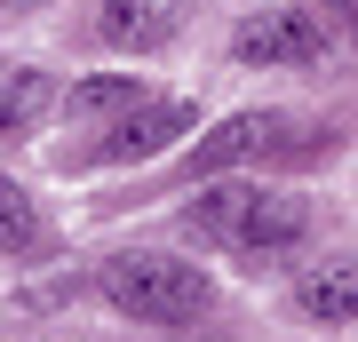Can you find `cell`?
Here are the masks:
<instances>
[{"mask_svg":"<svg viewBox=\"0 0 358 342\" xmlns=\"http://www.w3.org/2000/svg\"><path fill=\"white\" fill-rule=\"evenodd\" d=\"M96 287L120 318H143V327H183L207 311V271L176 263V255H112L96 271Z\"/></svg>","mask_w":358,"mask_h":342,"instance_id":"obj_1","label":"cell"},{"mask_svg":"<svg viewBox=\"0 0 358 342\" xmlns=\"http://www.w3.org/2000/svg\"><path fill=\"white\" fill-rule=\"evenodd\" d=\"M199 231V239H223V247H239V255H279L303 239V199H287V191H255V183H215V191H199V207L183 215Z\"/></svg>","mask_w":358,"mask_h":342,"instance_id":"obj_2","label":"cell"},{"mask_svg":"<svg viewBox=\"0 0 358 342\" xmlns=\"http://www.w3.org/2000/svg\"><path fill=\"white\" fill-rule=\"evenodd\" d=\"M231 56L239 64H319L327 56V24L310 8H271V16L231 32Z\"/></svg>","mask_w":358,"mask_h":342,"instance_id":"obj_3","label":"cell"},{"mask_svg":"<svg viewBox=\"0 0 358 342\" xmlns=\"http://www.w3.org/2000/svg\"><path fill=\"white\" fill-rule=\"evenodd\" d=\"M287 127H294L287 112H239V120H223L215 136H199V143H192V176H223V167H239V159L279 152Z\"/></svg>","mask_w":358,"mask_h":342,"instance_id":"obj_4","label":"cell"},{"mask_svg":"<svg viewBox=\"0 0 358 342\" xmlns=\"http://www.w3.org/2000/svg\"><path fill=\"white\" fill-rule=\"evenodd\" d=\"M183 16H192L183 0H103V40L152 56V48H167V40L183 32Z\"/></svg>","mask_w":358,"mask_h":342,"instance_id":"obj_5","label":"cell"},{"mask_svg":"<svg viewBox=\"0 0 358 342\" xmlns=\"http://www.w3.org/2000/svg\"><path fill=\"white\" fill-rule=\"evenodd\" d=\"M192 127V104H143V112H128L120 127H103V143H96V159H152L167 152V143Z\"/></svg>","mask_w":358,"mask_h":342,"instance_id":"obj_6","label":"cell"},{"mask_svg":"<svg viewBox=\"0 0 358 342\" xmlns=\"http://www.w3.org/2000/svg\"><path fill=\"white\" fill-rule=\"evenodd\" d=\"M294 311L319 318V327H350V318H358V255H350V263L310 271V279L294 287Z\"/></svg>","mask_w":358,"mask_h":342,"instance_id":"obj_7","label":"cell"},{"mask_svg":"<svg viewBox=\"0 0 358 342\" xmlns=\"http://www.w3.org/2000/svg\"><path fill=\"white\" fill-rule=\"evenodd\" d=\"M128 112H143V88H136V72H103V80H80V88L64 96V120H80V127H96V120H128Z\"/></svg>","mask_w":358,"mask_h":342,"instance_id":"obj_8","label":"cell"},{"mask_svg":"<svg viewBox=\"0 0 358 342\" xmlns=\"http://www.w3.org/2000/svg\"><path fill=\"white\" fill-rule=\"evenodd\" d=\"M48 112V72H8L0 80V136H32Z\"/></svg>","mask_w":358,"mask_h":342,"instance_id":"obj_9","label":"cell"},{"mask_svg":"<svg viewBox=\"0 0 358 342\" xmlns=\"http://www.w3.org/2000/svg\"><path fill=\"white\" fill-rule=\"evenodd\" d=\"M40 239V215H32V191L0 176V255H24Z\"/></svg>","mask_w":358,"mask_h":342,"instance_id":"obj_10","label":"cell"},{"mask_svg":"<svg viewBox=\"0 0 358 342\" xmlns=\"http://www.w3.org/2000/svg\"><path fill=\"white\" fill-rule=\"evenodd\" d=\"M319 8L334 16V24H358V0H319Z\"/></svg>","mask_w":358,"mask_h":342,"instance_id":"obj_11","label":"cell"}]
</instances>
